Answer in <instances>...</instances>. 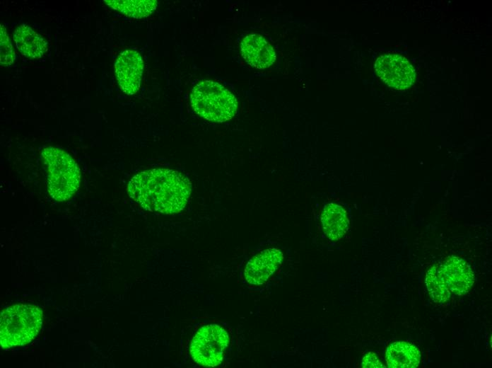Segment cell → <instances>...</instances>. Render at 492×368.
I'll use <instances>...</instances> for the list:
<instances>
[{
    "mask_svg": "<svg viewBox=\"0 0 492 368\" xmlns=\"http://www.w3.org/2000/svg\"><path fill=\"white\" fill-rule=\"evenodd\" d=\"M192 185L187 176L170 168L148 169L136 174L127 185L129 196L144 209L171 214L187 205Z\"/></svg>",
    "mask_w": 492,
    "mask_h": 368,
    "instance_id": "6da1fadb",
    "label": "cell"
},
{
    "mask_svg": "<svg viewBox=\"0 0 492 368\" xmlns=\"http://www.w3.org/2000/svg\"><path fill=\"white\" fill-rule=\"evenodd\" d=\"M42 311L35 305L14 304L1 311L0 344L4 349L30 343L42 325Z\"/></svg>",
    "mask_w": 492,
    "mask_h": 368,
    "instance_id": "7a4b0ae2",
    "label": "cell"
},
{
    "mask_svg": "<svg viewBox=\"0 0 492 368\" xmlns=\"http://www.w3.org/2000/svg\"><path fill=\"white\" fill-rule=\"evenodd\" d=\"M189 99L194 111L208 121L224 122L237 113L238 101L235 96L223 85L211 80L195 85Z\"/></svg>",
    "mask_w": 492,
    "mask_h": 368,
    "instance_id": "3957f363",
    "label": "cell"
},
{
    "mask_svg": "<svg viewBox=\"0 0 492 368\" xmlns=\"http://www.w3.org/2000/svg\"><path fill=\"white\" fill-rule=\"evenodd\" d=\"M47 170L48 192L58 202L69 200L78 190L80 171L75 160L59 148L48 146L41 152Z\"/></svg>",
    "mask_w": 492,
    "mask_h": 368,
    "instance_id": "277c9868",
    "label": "cell"
},
{
    "mask_svg": "<svg viewBox=\"0 0 492 368\" xmlns=\"http://www.w3.org/2000/svg\"><path fill=\"white\" fill-rule=\"evenodd\" d=\"M231 343L229 329L218 322L201 326L189 344V354L198 364L206 367L220 365Z\"/></svg>",
    "mask_w": 492,
    "mask_h": 368,
    "instance_id": "5b68a950",
    "label": "cell"
},
{
    "mask_svg": "<svg viewBox=\"0 0 492 368\" xmlns=\"http://www.w3.org/2000/svg\"><path fill=\"white\" fill-rule=\"evenodd\" d=\"M375 69L377 76L389 86L404 90L414 82L416 72L410 62L398 54H385L375 61Z\"/></svg>",
    "mask_w": 492,
    "mask_h": 368,
    "instance_id": "8992f818",
    "label": "cell"
},
{
    "mask_svg": "<svg viewBox=\"0 0 492 368\" xmlns=\"http://www.w3.org/2000/svg\"><path fill=\"white\" fill-rule=\"evenodd\" d=\"M144 71L141 55L134 50H125L115 63V76L121 90L127 95H134L140 88Z\"/></svg>",
    "mask_w": 492,
    "mask_h": 368,
    "instance_id": "52a82bcc",
    "label": "cell"
},
{
    "mask_svg": "<svg viewBox=\"0 0 492 368\" xmlns=\"http://www.w3.org/2000/svg\"><path fill=\"white\" fill-rule=\"evenodd\" d=\"M283 254L276 248H269L254 255L244 270L245 281L251 285L264 284L281 265Z\"/></svg>",
    "mask_w": 492,
    "mask_h": 368,
    "instance_id": "ba28073f",
    "label": "cell"
},
{
    "mask_svg": "<svg viewBox=\"0 0 492 368\" xmlns=\"http://www.w3.org/2000/svg\"><path fill=\"white\" fill-rule=\"evenodd\" d=\"M240 52L249 65L259 69L271 67L276 58L273 47L264 38L256 33L249 34L242 40Z\"/></svg>",
    "mask_w": 492,
    "mask_h": 368,
    "instance_id": "9c48e42d",
    "label": "cell"
},
{
    "mask_svg": "<svg viewBox=\"0 0 492 368\" xmlns=\"http://www.w3.org/2000/svg\"><path fill=\"white\" fill-rule=\"evenodd\" d=\"M443 276L451 292L466 294L474 282V272L464 259L451 255L440 265Z\"/></svg>",
    "mask_w": 492,
    "mask_h": 368,
    "instance_id": "30bf717a",
    "label": "cell"
},
{
    "mask_svg": "<svg viewBox=\"0 0 492 368\" xmlns=\"http://www.w3.org/2000/svg\"><path fill=\"white\" fill-rule=\"evenodd\" d=\"M320 220L324 234L332 241L341 239L348 231L349 220L346 211L339 205L327 204Z\"/></svg>",
    "mask_w": 492,
    "mask_h": 368,
    "instance_id": "8fae6325",
    "label": "cell"
},
{
    "mask_svg": "<svg viewBox=\"0 0 492 368\" xmlns=\"http://www.w3.org/2000/svg\"><path fill=\"white\" fill-rule=\"evenodd\" d=\"M13 40L16 48L20 53L32 59H39L44 56L47 48V41L30 26L22 24L13 32Z\"/></svg>",
    "mask_w": 492,
    "mask_h": 368,
    "instance_id": "7c38bea8",
    "label": "cell"
},
{
    "mask_svg": "<svg viewBox=\"0 0 492 368\" xmlns=\"http://www.w3.org/2000/svg\"><path fill=\"white\" fill-rule=\"evenodd\" d=\"M385 360L390 368H415L421 362L419 350L406 342H395L386 350Z\"/></svg>",
    "mask_w": 492,
    "mask_h": 368,
    "instance_id": "4fadbf2b",
    "label": "cell"
},
{
    "mask_svg": "<svg viewBox=\"0 0 492 368\" xmlns=\"http://www.w3.org/2000/svg\"><path fill=\"white\" fill-rule=\"evenodd\" d=\"M106 5L120 13L133 18L149 16L156 9V0H105Z\"/></svg>",
    "mask_w": 492,
    "mask_h": 368,
    "instance_id": "5bb4252c",
    "label": "cell"
},
{
    "mask_svg": "<svg viewBox=\"0 0 492 368\" xmlns=\"http://www.w3.org/2000/svg\"><path fill=\"white\" fill-rule=\"evenodd\" d=\"M425 281L428 293L434 302L444 303L450 299L451 292L440 265L431 267L426 272Z\"/></svg>",
    "mask_w": 492,
    "mask_h": 368,
    "instance_id": "9a60e30c",
    "label": "cell"
},
{
    "mask_svg": "<svg viewBox=\"0 0 492 368\" xmlns=\"http://www.w3.org/2000/svg\"><path fill=\"white\" fill-rule=\"evenodd\" d=\"M0 27V64L9 66L16 60V54L5 26L1 24Z\"/></svg>",
    "mask_w": 492,
    "mask_h": 368,
    "instance_id": "2e32d148",
    "label": "cell"
},
{
    "mask_svg": "<svg viewBox=\"0 0 492 368\" xmlns=\"http://www.w3.org/2000/svg\"><path fill=\"white\" fill-rule=\"evenodd\" d=\"M363 368H384V366L373 352H368L364 355L361 361Z\"/></svg>",
    "mask_w": 492,
    "mask_h": 368,
    "instance_id": "e0dca14e",
    "label": "cell"
}]
</instances>
